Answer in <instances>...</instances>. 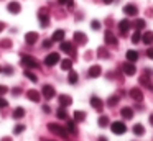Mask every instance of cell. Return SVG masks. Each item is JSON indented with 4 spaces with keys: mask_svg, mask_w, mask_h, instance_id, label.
Returning a JSON list of instances; mask_svg holds the SVG:
<instances>
[{
    "mask_svg": "<svg viewBox=\"0 0 153 141\" xmlns=\"http://www.w3.org/2000/svg\"><path fill=\"white\" fill-rule=\"evenodd\" d=\"M23 131H25V125H17V126L13 128L15 134H20V133H23Z\"/></svg>",
    "mask_w": 153,
    "mask_h": 141,
    "instance_id": "f35d334b",
    "label": "cell"
},
{
    "mask_svg": "<svg viewBox=\"0 0 153 141\" xmlns=\"http://www.w3.org/2000/svg\"><path fill=\"white\" fill-rule=\"evenodd\" d=\"M25 77H28L31 82H36V80H38V77H36V75H35L33 72L30 71V69H27V71H25Z\"/></svg>",
    "mask_w": 153,
    "mask_h": 141,
    "instance_id": "d590c367",
    "label": "cell"
},
{
    "mask_svg": "<svg viewBox=\"0 0 153 141\" xmlns=\"http://www.w3.org/2000/svg\"><path fill=\"white\" fill-rule=\"evenodd\" d=\"M110 130H112L114 134H123L127 131V126L123 121H114L112 125H110Z\"/></svg>",
    "mask_w": 153,
    "mask_h": 141,
    "instance_id": "5b68a950",
    "label": "cell"
},
{
    "mask_svg": "<svg viewBox=\"0 0 153 141\" xmlns=\"http://www.w3.org/2000/svg\"><path fill=\"white\" fill-rule=\"evenodd\" d=\"M133 26H135L137 30H143L146 26V21L145 20H135V23H133Z\"/></svg>",
    "mask_w": 153,
    "mask_h": 141,
    "instance_id": "e575fe53",
    "label": "cell"
},
{
    "mask_svg": "<svg viewBox=\"0 0 153 141\" xmlns=\"http://www.w3.org/2000/svg\"><path fill=\"white\" fill-rule=\"evenodd\" d=\"M122 71H123V74H125V75H135L137 67H135V64H133V62L125 61V62H123V66H122Z\"/></svg>",
    "mask_w": 153,
    "mask_h": 141,
    "instance_id": "52a82bcc",
    "label": "cell"
},
{
    "mask_svg": "<svg viewBox=\"0 0 153 141\" xmlns=\"http://www.w3.org/2000/svg\"><path fill=\"white\" fill-rule=\"evenodd\" d=\"M5 107H8V102L4 97H0V108H5Z\"/></svg>",
    "mask_w": 153,
    "mask_h": 141,
    "instance_id": "ee69618b",
    "label": "cell"
},
{
    "mask_svg": "<svg viewBox=\"0 0 153 141\" xmlns=\"http://www.w3.org/2000/svg\"><path fill=\"white\" fill-rule=\"evenodd\" d=\"M12 117L15 118V120H20V118L25 117V108L23 107H17L13 110V113H12Z\"/></svg>",
    "mask_w": 153,
    "mask_h": 141,
    "instance_id": "603a6c76",
    "label": "cell"
},
{
    "mask_svg": "<svg viewBox=\"0 0 153 141\" xmlns=\"http://www.w3.org/2000/svg\"><path fill=\"white\" fill-rule=\"evenodd\" d=\"M123 13H125L127 16H137L138 8H137V5H133V3H127V5L123 7Z\"/></svg>",
    "mask_w": 153,
    "mask_h": 141,
    "instance_id": "30bf717a",
    "label": "cell"
},
{
    "mask_svg": "<svg viewBox=\"0 0 153 141\" xmlns=\"http://www.w3.org/2000/svg\"><path fill=\"white\" fill-rule=\"evenodd\" d=\"M0 141H12V138H10V136H4Z\"/></svg>",
    "mask_w": 153,
    "mask_h": 141,
    "instance_id": "f907efd6",
    "label": "cell"
},
{
    "mask_svg": "<svg viewBox=\"0 0 153 141\" xmlns=\"http://www.w3.org/2000/svg\"><path fill=\"white\" fill-rule=\"evenodd\" d=\"M130 26H132V23H130L128 20H122V21H119V31H120V35H122V36H127Z\"/></svg>",
    "mask_w": 153,
    "mask_h": 141,
    "instance_id": "7c38bea8",
    "label": "cell"
},
{
    "mask_svg": "<svg viewBox=\"0 0 153 141\" xmlns=\"http://www.w3.org/2000/svg\"><path fill=\"white\" fill-rule=\"evenodd\" d=\"M133 133H135L137 136H143V134H145V126L140 125V123H137L135 126H133Z\"/></svg>",
    "mask_w": 153,
    "mask_h": 141,
    "instance_id": "83f0119b",
    "label": "cell"
},
{
    "mask_svg": "<svg viewBox=\"0 0 153 141\" xmlns=\"http://www.w3.org/2000/svg\"><path fill=\"white\" fill-rule=\"evenodd\" d=\"M2 71H4L5 74H12V67H10V66H7V67H4Z\"/></svg>",
    "mask_w": 153,
    "mask_h": 141,
    "instance_id": "7dc6e473",
    "label": "cell"
},
{
    "mask_svg": "<svg viewBox=\"0 0 153 141\" xmlns=\"http://www.w3.org/2000/svg\"><path fill=\"white\" fill-rule=\"evenodd\" d=\"M74 43H77V44H86V43H87V36L84 35L82 31H76V33H74Z\"/></svg>",
    "mask_w": 153,
    "mask_h": 141,
    "instance_id": "2e32d148",
    "label": "cell"
},
{
    "mask_svg": "<svg viewBox=\"0 0 153 141\" xmlns=\"http://www.w3.org/2000/svg\"><path fill=\"white\" fill-rule=\"evenodd\" d=\"M125 58H127V61H128V62H133V64H135V62L138 61V52H137L135 49H128L127 54H125Z\"/></svg>",
    "mask_w": 153,
    "mask_h": 141,
    "instance_id": "ac0fdd59",
    "label": "cell"
},
{
    "mask_svg": "<svg viewBox=\"0 0 153 141\" xmlns=\"http://www.w3.org/2000/svg\"><path fill=\"white\" fill-rule=\"evenodd\" d=\"M64 128H66L69 133L76 134V121H74V120H66V126H64Z\"/></svg>",
    "mask_w": 153,
    "mask_h": 141,
    "instance_id": "484cf974",
    "label": "cell"
},
{
    "mask_svg": "<svg viewBox=\"0 0 153 141\" xmlns=\"http://www.w3.org/2000/svg\"><path fill=\"white\" fill-rule=\"evenodd\" d=\"M22 66H25L27 69H38V67H40V62H38L33 56L23 54V56H22Z\"/></svg>",
    "mask_w": 153,
    "mask_h": 141,
    "instance_id": "7a4b0ae2",
    "label": "cell"
},
{
    "mask_svg": "<svg viewBox=\"0 0 153 141\" xmlns=\"http://www.w3.org/2000/svg\"><path fill=\"white\" fill-rule=\"evenodd\" d=\"M51 39H53V43L54 41H63V39H64V30H56V31H54L53 33V38H51Z\"/></svg>",
    "mask_w": 153,
    "mask_h": 141,
    "instance_id": "d4e9b609",
    "label": "cell"
},
{
    "mask_svg": "<svg viewBox=\"0 0 153 141\" xmlns=\"http://www.w3.org/2000/svg\"><path fill=\"white\" fill-rule=\"evenodd\" d=\"M7 8H8V12H10V13H15V15L22 12V5H20L18 2H10Z\"/></svg>",
    "mask_w": 153,
    "mask_h": 141,
    "instance_id": "44dd1931",
    "label": "cell"
},
{
    "mask_svg": "<svg viewBox=\"0 0 153 141\" xmlns=\"http://www.w3.org/2000/svg\"><path fill=\"white\" fill-rule=\"evenodd\" d=\"M25 41H27V44H35V43L38 41V33H35V31H30V33H27V36H25Z\"/></svg>",
    "mask_w": 153,
    "mask_h": 141,
    "instance_id": "d6986e66",
    "label": "cell"
},
{
    "mask_svg": "<svg viewBox=\"0 0 153 141\" xmlns=\"http://www.w3.org/2000/svg\"><path fill=\"white\" fill-rule=\"evenodd\" d=\"M4 30H5V23H4V21H0V33L4 31Z\"/></svg>",
    "mask_w": 153,
    "mask_h": 141,
    "instance_id": "681fc988",
    "label": "cell"
},
{
    "mask_svg": "<svg viewBox=\"0 0 153 141\" xmlns=\"http://www.w3.org/2000/svg\"><path fill=\"white\" fill-rule=\"evenodd\" d=\"M120 115H122V118H125V120H132L133 118V110L130 107H123L122 110H120Z\"/></svg>",
    "mask_w": 153,
    "mask_h": 141,
    "instance_id": "7402d4cb",
    "label": "cell"
},
{
    "mask_svg": "<svg viewBox=\"0 0 153 141\" xmlns=\"http://www.w3.org/2000/svg\"><path fill=\"white\" fill-rule=\"evenodd\" d=\"M71 67H73V61L71 59H63L61 61V69L63 71H71Z\"/></svg>",
    "mask_w": 153,
    "mask_h": 141,
    "instance_id": "f1b7e54d",
    "label": "cell"
},
{
    "mask_svg": "<svg viewBox=\"0 0 153 141\" xmlns=\"http://www.w3.org/2000/svg\"><path fill=\"white\" fill-rule=\"evenodd\" d=\"M142 41L145 43V44H152L153 43V31H145L142 35Z\"/></svg>",
    "mask_w": 153,
    "mask_h": 141,
    "instance_id": "cb8c5ba5",
    "label": "cell"
},
{
    "mask_svg": "<svg viewBox=\"0 0 153 141\" xmlns=\"http://www.w3.org/2000/svg\"><path fill=\"white\" fill-rule=\"evenodd\" d=\"M91 28H92V30H99L100 28V23L97 21V20H94V21L91 23Z\"/></svg>",
    "mask_w": 153,
    "mask_h": 141,
    "instance_id": "7bdbcfd3",
    "label": "cell"
},
{
    "mask_svg": "<svg viewBox=\"0 0 153 141\" xmlns=\"http://www.w3.org/2000/svg\"><path fill=\"white\" fill-rule=\"evenodd\" d=\"M128 95L133 98V100H137V102H142V100H143V92L140 90V87H133V89H130Z\"/></svg>",
    "mask_w": 153,
    "mask_h": 141,
    "instance_id": "8fae6325",
    "label": "cell"
},
{
    "mask_svg": "<svg viewBox=\"0 0 153 141\" xmlns=\"http://www.w3.org/2000/svg\"><path fill=\"white\" fill-rule=\"evenodd\" d=\"M27 97H28V100H31V102H40L41 95H40V92H38V90L30 89V90L27 92Z\"/></svg>",
    "mask_w": 153,
    "mask_h": 141,
    "instance_id": "e0dca14e",
    "label": "cell"
},
{
    "mask_svg": "<svg viewBox=\"0 0 153 141\" xmlns=\"http://www.w3.org/2000/svg\"><path fill=\"white\" fill-rule=\"evenodd\" d=\"M7 92H8V87H7V85H0V97H4Z\"/></svg>",
    "mask_w": 153,
    "mask_h": 141,
    "instance_id": "b9f144b4",
    "label": "cell"
},
{
    "mask_svg": "<svg viewBox=\"0 0 153 141\" xmlns=\"http://www.w3.org/2000/svg\"><path fill=\"white\" fill-rule=\"evenodd\" d=\"M77 79H79V75H77V72H74V71H69V75H68V82H69V84H76V82H77Z\"/></svg>",
    "mask_w": 153,
    "mask_h": 141,
    "instance_id": "4dcf8cb0",
    "label": "cell"
},
{
    "mask_svg": "<svg viewBox=\"0 0 153 141\" xmlns=\"http://www.w3.org/2000/svg\"><path fill=\"white\" fill-rule=\"evenodd\" d=\"M91 107L96 108L97 111H100V110L104 108V102L100 100L99 97H91Z\"/></svg>",
    "mask_w": 153,
    "mask_h": 141,
    "instance_id": "9a60e30c",
    "label": "cell"
},
{
    "mask_svg": "<svg viewBox=\"0 0 153 141\" xmlns=\"http://www.w3.org/2000/svg\"><path fill=\"white\" fill-rule=\"evenodd\" d=\"M56 117L59 118V120H68V111L64 110V107H59V108H58Z\"/></svg>",
    "mask_w": 153,
    "mask_h": 141,
    "instance_id": "f546056e",
    "label": "cell"
},
{
    "mask_svg": "<svg viewBox=\"0 0 153 141\" xmlns=\"http://www.w3.org/2000/svg\"><path fill=\"white\" fill-rule=\"evenodd\" d=\"M41 94H43V97L46 98V100H50V98H53L54 95H56V90H54L53 85L46 84V85H43V89H41Z\"/></svg>",
    "mask_w": 153,
    "mask_h": 141,
    "instance_id": "8992f818",
    "label": "cell"
},
{
    "mask_svg": "<svg viewBox=\"0 0 153 141\" xmlns=\"http://www.w3.org/2000/svg\"><path fill=\"white\" fill-rule=\"evenodd\" d=\"M97 56L102 58V59H107L110 54H109V51H107V48H99V49H97Z\"/></svg>",
    "mask_w": 153,
    "mask_h": 141,
    "instance_id": "d6a6232c",
    "label": "cell"
},
{
    "mask_svg": "<svg viewBox=\"0 0 153 141\" xmlns=\"http://www.w3.org/2000/svg\"><path fill=\"white\" fill-rule=\"evenodd\" d=\"M48 130H50L53 134H56V136H61V138H64V140H69V131H68L64 126H61V125L50 123L48 125Z\"/></svg>",
    "mask_w": 153,
    "mask_h": 141,
    "instance_id": "6da1fadb",
    "label": "cell"
},
{
    "mask_svg": "<svg viewBox=\"0 0 153 141\" xmlns=\"http://www.w3.org/2000/svg\"><path fill=\"white\" fill-rule=\"evenodd\" d=\"M61 51L63 52H68L71 56H76V49H74V44L69 41H61Z\"/></svg>",
    "mask_w": 153,
    "mask_h": 141,
    "instance_id": "ba28073f",
    "label": "cell"
},
{
    "mask_svg": "<svg viewBox=\"0 0 153 141\" xmlns=\"http://www.w3.org/2000/svg\"><path fill=\"white\" fill-rule=\"evenodd\" d=\"M150 77H152L150 74H143V75H140V84L145 85L146 89H150V90H153V80H152Z\"/></svg>",
    "mask_w": 153,
    "mask_h": 141,
    "instance_id": "4fadbf2b",
    "label": "cell"
},
{
    "mask_svg": "<svg viewBox=\"0 0 153 141\" xmlns=\"http://www.w3.org/2000/svg\"><path fill=\"white\" fill-rule=\"evenodd\" d=\"M61 5H66V7H73L74 5V0H58Z\"/></svg>",
    "mask_w": 153,
    "mask_h": 141,
    "instance_id": "ab89813d",
    "label": "cell"
},
{
    "mask_svg": "<svg viewBox=\"0 0 153 141\" xmlns=\"http://www.w3.org/2000/svg\"><path fill=\"white\" fill-rule=\"evenodd\" d=\"M117 103H119V97H117V95L110 97V98H109V102H107V105H109V107H115Z\"/></svg>",
    "mask_w": 153,
    "mask_h": 141,
    "instance_id": "74e56055",
    "label": "cell"
},
{
    "mask_svg": "<svg viewBox=\"0 0 153 141\" xmlns=\"http://www.w3.org/2000/svg\"><path fill=\"white\" fill-rule=\"evenodd\" d=\"M0 72H2V67H0Z\"/></svg>",
    "mask_w": 153,
    "mask_h": 141,
    "instance_id": "9f6ffc18",
    "label": "cell"
},
{
    "mask_svg": "<svg viewBox=\"0 0 153 141\" xmlns=\"http://www.w3.org/2000/svg\"><path fill=\"white\" fill-rule=\"evenodd\" d=\"M51 44H53V39H45V41H43V48L45 49L51 48Z\"/></svg>",
    "mask_w": 153,
    "mask_h": 141,
    "instance_id": "60d3db41",
    "label": "cell"
},
{
    "mask_svg": "<svg viewBox=\"0 0 153 141\" xmlns=\"http://www.w3.org/2000/svg\"><path fill=\"white\" fill-rule=\"evenodd\" d=\"M59 61H61V58H59V54H58V52H50V54L45 58V64H46L48 67H53V66H56Z\"/></svg>",
    "mask_w": 153,
    "mask_h": 141,
    "instance_id": "277c9868",
    "label": "cell"
},
{
    "mask_svg": "<svg viewBox=\"0 0 153 141\" xmlns=\"http://www.w3.org/2000/svg\"><path fill=\"white\" fill-rule=\"evenodd\" d=\"M150 123L153 125V115H150Z\"/></svg>",
    "mask_w": 153,
    "mask_h": 141,
    "instance_id": "db71d44e",
    "label": "cell"
},
{
    "mask_svg": "<svg viewBox=\"0 0 153 141\" xmlns=\"http://www.w3.org/2000/svg\"><path fill=\"white\" fill-rule=\"evenodd\" d=\"M97 123H99V126H100V128H105L107 125L110 123V121H109V117H105V115H102V117H99V120H97Z\"/></svg>",
    "mask_w": 153,
    "mask_h": 141,
    "instance_id": "1f68e13d",
    "label": "cell"
},
{
    "mask_svg": "<svg viewBox=\"0 0 153 141\" xmlns=\"http://www.w3.org/2000/svg\"><path fill=\"white\" fill-rule=\"evenodd\" d=\"M87 74H89V77L96 79V77H99V75L102 74V67H100V66H97V64H96V66H91Z\"/></svg>",
    "mask_w": 153,
    "mask_h": 141,
    "instance_id": "5bb4252c",
    "label": "cell"
},
{
    "mask_svg": "<svg viewBox=\"0 0 153 141\" xmlns=\"http://www.w3.org/2000/svg\"><path fill=\"white\" fill-rule=\"evenodd\" d=\"M41 141H53V140H46V138H41Z\"/></svg>",
    "mask_w": 153,
    "mask_h": 141,
    "instance_id": "11a10c76",
    "label": "cell"
},
{
    "mask_svg": "<svg viewBox=\"0 0 153 141\" xmlns=\"http://www.w3.org/2000/svg\"><path fill=\"white\" fill-rule=\"evenodd\" d=\"M73 103V98L69 97V95H66V94H63V95H59V105L61 107H69V105Z\"/></svg>",
    "mask_w": 153,
    "mask_h": 141,
    "instance_id": "ffe728a7",
    "label": "cell"
},
{
    "mask_svg": "<svg viewBox=\"0 0 153 141\" xmlns=\"http://www.w3.org/2000/svg\"><path fill=\"white\" fill-rule=\"evenodd\" d=\"M43 111H45V113H50V111H51V108L48 107V105H43Z\"/></svg>",
    "mask_w": 153,
    "mask_h": 141,
    "instance_id": "c3c4849f",
    "label": "cell"
},
{
    "mask_svg": "<svg viewBox=\"0 0 153 141\" xmlns=\"http://www.w3.org/2000/svg\"><path fill=\"white\" fill-rule=\"evenodd\" d=\"M12 94H13V95H20V94H22V89H20V87L12 89Z\"/></svg>",
    "mask_w": 153,
    "mask_h": 141,
    "instance_id": "f6af8a7d",
    "label": "cell"
},
{
    "mask_svg": "<svg viewBox=\"0 0 153 141\" xmlns=\"http://www.w3.org/2000/svg\"><path fill=\"white\" fill-rule=\"evenodd\" d=\"M84 120H86V113H84V111H81V110L74 111V121H76V123H81V121H84Z\"/></svg>",
    "mask_w": 153,
    "mask_h": 141,
    "instance_id": "4316f807",
    "label": "cell"
},
{
    "mask_svg": "<svg viewBox=\"0 0 153 141\" xmlns=\"http://www.w3.org/2000/svg\"><path fill=\"white\" fill-rule=\"evenodd\" d=\"M0 48H5V49L12 48V41L10 39H0Z\"/></svg>",
    "mask_w": 153,
    "mask_h": 141,
    "instance_id": "8d00e7d4",
    "label": "cell"
},
{
    "mask_svg": "<svg viewBox=\"0 0 153 141\" xmlns=\"http://www.w3.org/2000/svg\"><path fill=\"white\" fill-rule=\"evenodd\" d=\"M38 20H40V25L43 28L50 26V13H48V8H41L38 12Z\"/></svg>",
    "mask_w": 153,
    "mask_h": 141,
    "instance_id": "3957f363",
    "label": "cell"
},
{
    "mask_svg": "<svg viewBox=\"0 0 153 141\" xmlns=\"http://www.w3.org/2000/svg\"><path fill=\"white\" fill-rule=\"evenodd\" d=\"M146 56H148L150 59H153V48H148V49H146Z\"/></svg>",
    "mask_w": 153,
    "mask_h": 141,
    "instance_id": "bcb514c9",
    "label": "cell"
},
{
    "mask_svg": "<svg viewBox=\"0 0 153 141\" xmlns=\"http://www.w3.org/2000/svg\"><path fill=\"white\" fill-rule=\"evenodd\" d=\"M140 41H142V33H140V30H137V31L132 35V43L137 44V43H140Z\"/></svg>",
    "mask_w": 153,
    "mask_h": 141,
    "instance_id": "836d02e7",
    "label": "cell"
},
{
    "mask_svg": "<svg viewBox=\"0 0 153 141\" xmlns=\"http://www.w3.org/2000/svg\"><path fill=\"white\" fill-rule=\"evenodd\" d=\"M114 0H104V3H112Z\"/></svg>",
    "mask_w": 153,
    "mask_h": 141,
    "instance_id": "f5cc1de1",
    "label": "cell"
},
{
    "mask_svg": "<svg viewBox=\"0 0 153 141\" xmlns=\"http://www.w3.org/2000/svg\"><path fill=\"white\" fill-rule=\"evenodd\" d=\"M104 41H105V44H109V46H117L119 44L115 35H114L112 31H105V35H104Z\"/></svg>",
    "mask_w": 153,
    "mask_h": 141,
    "instance_id": "9c48e42d",
    "label": "cell"
},
{
    "mask_svg": "<svg viewBox=\"0 0 153 141\" xmlns=\"http://www.w3.org/2000/svg\"><path fill=\"white\" fill-rule=\"evenodd\" d=\"M97 141H107V138H105V136H100V138H99V140H97Z\"/></svg>",
    "mask_w": 153,
    "mask_h": 141,
    "instance_id": "816d5d0a",
    "label": "cell"
}]
</instances>
